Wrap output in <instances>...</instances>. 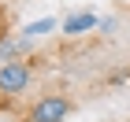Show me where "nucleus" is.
<instances>
[{
  "label": "nucleus",
  "instance_id": "obj_1",
  "mask_svg": "<svg viewBox=\"0 0 130 122\" xmlns=\"http://www.w3.org/2000/svg\"><path fill=\"white\" fill-rule=\"evenodd\" d=\"M30 78H34V67H30L26 56H19V59H11V63H0V100L22 96V92L30 89Z\"/></svg>",
  "mask_w": 130,
  "mask_h": 122
},
{
  "label": "nucleus",
  "instance_id": "obj_2",
  "mask_svg": "<svg viewBox=\"0 0 130 122\" xmlns=\"http://www.w3.org/2000/svg\"><path fill=\"white\" fill-rule=\"evenodd\" d=\"M74 111V100L60 96V92H45L41 100H34V107L26 111V122H67Z\"/></svg>",
  "mask_w": 130,
  "mask_h": 122
},
{
  "label": "nucleus",
  "instance_id": "obj_3",
  "mask_svg": "<svg viewBox=\"0 0 130 122\" xmlns=\"http://www.w3.org/2000/svg\"><path fill=\"white\" fill-rule=\"evenodd\" d=\"M97 26H100V19L93 11H78V15H71V19L63 22V33H67V37H78V33H89V30H97Z\"/></svg>",
  "mask_w": 130,
  "mask_h": 122
},
{
  "label": "nucleus",
  "instance_id": "obj_4",
  "mask_svg": "<svg viewBox=\"0 0 130 122\" xmlns=\"http://www.w3.org/2000/svg\"><path fill=\"white\" fill-rule=\"evenodd\" d=\"M52 30H56V19H37V22H30V26H22L19 37L34 41V37H45V33H52Z\"/></svg>",
  "mask_w": 130,
  "mask_h": 122
}]
</instances>
